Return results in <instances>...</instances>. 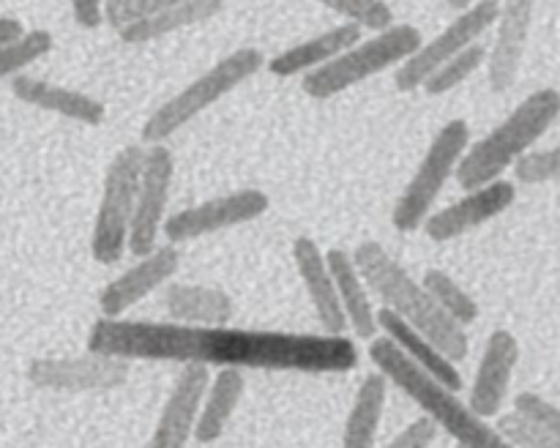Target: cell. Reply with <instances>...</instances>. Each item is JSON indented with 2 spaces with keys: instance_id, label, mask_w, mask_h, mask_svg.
Segmentation results:
<instances>
[{
  "instance_id": "cell-1",
  "label": "cell",
  "mask_w": 560,
  "mask_h": 448,
  "mask_svg": "<svg viewBox=\"0 0 560 448\" xmlns=\"http://www.w3.org/2000/svg\"><path fill=\"white\" fill-rule=\"evenodd\" d=\"M88 353L120 361H175V364L235 366V369L339 375L359 366V347L348 337L252 328H202L180 322L107 320L98 317L88 333Z\"/></svg>"
},
{
  "instance_id": "cell-2",
  "label": "cell",
  "mask_w": 560,
  "mask_h": 448,
  "mask_svg": "<svg viewBox=\"0 0 560 448\" xmlns=\"http://www.w3.org/2000/svg\"><path fill=\"white\" fill-rule=\"evenodd\" d=\"M353 260L355 266H359L361 276H364L366 287H370V293L381 300L383 309H388L392 315H397L399 320H405L408 326H413L416 331L424 333V337L430 339L441 353H446L454 364L468 358V331H465L463 326H457L452 317L443 315V309L432 300V295L427 293L424 284L416 282V279L405 271L402 262L394 260V257L388 255V249L381 240H361L353 249Z\"/></svg>"
},
{
  "instance_id": "cell-3",
  "label": "cell",
  "mask_w": 560,
  "mask_h": 448,
  "mask_svg": "<svg viewBox=\"0 0 560 448\" xmlns=\"http://www.w3.org/2000/svg\"><path fill=\"white\" fill-rule=\"evenodd\" d=\"M370 358L377 372L386 375V380L397 386L405 397L413 399L424 410L427 418L438 429L446 432L459 448H512L490 421L476 415L474 408L457 397L454 388L419 369L392 339H375L370 344Z\"/></svg>"
},
{
  "instance_id": "cell-4",
  "label": "cell",
  "mask_w": 560,
  "mask_h": 448,
  "mask_svg": "<svg viewBox=\"0 0 560 448\" xmlns=\"http://www.w3.org/2000/svg\"><path fill=\"white\" fill-rule=\"evenodd\" d=\"M560 118V91L539 87L523 104L512 109L495 129L468 148L457 167V180L465 191L485 189L501 180L509 167H517L523 156L534 151L536 142Z\"/></svg>"
},
{
  "instance_id": "cell-5",
  "label": "cell",
  "mask_w": 560,
  "mask_h": 448,
  "mask_svg": "<svg viewBox=\"0 0 560 448\" xmlns=\"http://www.w3.org/2000/svg\"><path fill=\"white\" fill-rule=\"evenodd\" d=\"M266 58L257 47H241L235 52L224 55L222 60L211 66L208 71H202L195 82L184 87L180 93H175L170 102H164L162 107H156L151 113V118L142 123L140 140L151 145H164L175 131L184 129L186 123L197 118L200 113H206L208 107H213L217 102H222L228 93H233L241 82H246L249 76H255L262 69Z\"/></svg>"
},
{
  "instance_id": "cell-6",
  "label": "cell",
  "mask_w": 560,
  "mask_h": 448,
  "mask_svg": "<svg viewBox=\"0 0 560 448\" xmlns=\"http://www.w3.org/2000/svg\"><path fill=\"white\" fill-rule=\"evenodd\" d=\"M421 44H424V38H421L419 27L405 25V22L394 25L392 31L364 38V42L355 44L353 49L339 55L328 66L306 74L304 82H301V91L315 98V102H328V98L339 96L348 87L361 85V82L392 69V66L399 69L405 60L419 52Z\"/></svg>"
},
{
  "instance_id": "cell-7",
  "label": "cell",
  "mask_w": 560,
  "mask_h": 448,
  "mask_svg": "<svg viewBox=\"0 0 560 448\" xmlns=\"http://www.w3.org/2000/svg\"><path fill=\"white\" fill-rule=\"evenodd\" d=\"M145 151L148 148L142 145H126L107 164L102 200H98L96 222H93L91 235V255L98 266H113L129 249Z\"/></svg>"
},
{
  "instance_id": "cell-8",
  "label": "cell",
  "mask_w": 560,
  "mask_h": 448,
  "mask_svg": "<svg viewBox=\"0 0 560 448\" xmlns=\"http://www.w3.org/2000/svg\"><path fill=\"white\" fill-rule=\"evenodd\" d=\"M470 148V126L468 120L457 118L448 120L435 134L432 145L427 148L424 158L419 162L416 173L410 175L408 186L399 194L397 205L392 211V224L399 233H416L424 227L427 219L432 216L438 194L448 184L452 175H457L459 162Z\"/></svg>"
},
{
  "instance_id": "cell-9",
  "label": "cell",
  "mask_w": 560,
  "mask_h": 448,
  "mask_svg": "<svg viewBox=\"0 0 560 448\" xmlns=\"http://www.w3.org/2000/svg\"><path fill=\"white\" fill-rule=\"evenodd\" d=\"M503 3L495 0H481V3L468 5L463 14L454 16L435 38L421 44L419 52L413 58L405 60L402 66L394 74V85L402 93H413L419 87H424V82L435 74L441 66H446L448 60H454L457 55H463L465 49H470L474 44H479V38L490 31L492 25H498L501 20Z\"/></svg>"
},
{
  "instance_id": "cell-10",
  "label": "cell",
  "mask_w": 560,
  "mask_h": 448,
  "mask_svg": "<svg viewBox=\"0 0 560 448\" xmlns=\"http://www.w3.org/2000/svg\"><path fill=\"white\" fill-rule=\"evenodd\" d=\"M271 208V197L260 189H241L219 194L213 200L200 202L195 208L173 213L164 222V238L167 244L178 246L184 240L206 238V235L222 233V229L238 227V224L255 222Z\"/></svg>"
},
{
  "instance_id": "cell-11",
  "label": "cell",
  "mask_w": 560,
  "mask_h": 448,
  "mask_svg": "<svg viewBox=\"0 0 560 448\" xmlns=\"http://www.w3.org/2000/svg\"><path fill=\"white\" fill-rule=\"evenodd\" d=\"M175 158L167 145H151L145 151V164H142L140 191H137L135 222H131L129 251L142 257L153 255L159 249L156 240L164 233L167 222V202L170 189H173Z\"/></svg>"
},
{
  "instance_id": "cell-12",
  "label": "cell",
  "mask_w": 560,
  "mask_h": 448,
  "mask_svg": "<svg viewBox=\"0 0 560 448\" xmlns=\"http://www.w3.org/2000/svg\"><path fill=\"white\" fill-rule=\"evenodd\" d=\"M25 375L31 386L44 388V391L93 393L115 391L129 382L131 366L129 361L88 353L77 358H33Z\"/></svg>"
},
{
  "instance_id": "cell-13",
  "label": "cell",
  "mask_w": 560,
  "mask_h": 448,
  "mask_svg": "<svg viewBox=\"0 0 560 448\" xmlns=\"http://www.w3.org/2000/svg\"><path fill=\"white\" fill-rule=\"evenodd\" d=\"M211 386V372L202 364H186L167 393L156 429L151 435V448H186L195 437L200 421L202 399Z\"/></svg>"
},
{
  "instance_id": "cell-14",
  "label": "cell",
  "mask_w": 560,
  "mask_h": 448,
  "mask_svg": "<svg viewBox=\"0 0 560 448\" xmlns=\"http://www.w3.org/2000/svg\"><path fill=\"white\" fill-rule=\"evenodd\" d=\"M517 200V186L512 180H495V184L485 186V189L468 191L463 200H457L454 205L435 211L424 222V235L435 244H446V240L459 238V235H468L474 229H479L481 224H487L490 219L501 216L506 208L514 205Z\"/></svg>"
},
{
  "instance_id": "cell-15",
  "label": "cell",
  "mask_w": 560,
  "mask_h": 448,
  "mask_svg": "<svg viewBox=\"0 0 560 448\" xmlns=\"http://www.w3.org/2000/svg\"><path fill=\"white\" fill-rule=\"evenodd\" d=\"M520 355H523V350H520L517 337L512 331L498 328V331L490 333L468 399L476 415H481L487 421L501 415L503 402L509 397V388H512L514 369L520 364Z\"/></svg>"
},
{
  "instance_id": "cell-16",
  "label": "cell",
  "mask_w": 560,
  "mask_h": 448,
  "mask_svg": "<svg viewBox=\"0 0 560 448\" xmlns=\"http://www.w3.org/2000/svg\"><path fill=\"white\" fill-rule=\"evenodd\" d=\"M178 246H159L153 255L142 257L140 262H135L129 271H124L118 279H113V282L98 293V309H102V317H107V320H120V315H126L131 306L140 304L145 295H151L153 290L167 284L170 279L178 273Z\"/></svg>"
},
{
  "instance_id": "cell-17",
  "label": "cell",
  "mask_w": 560,
  "mask_h": 448,
  "mask_svg": "<svg viewBox=\"0 0 560 448\" xmlns=\"http://www.w3.org/2000/svg\"><path fill=\"white\" fill-rule=\"evenodd\" d=\"M534 9L530 0H509L501 9L495 42L487 55V80L492 93L512 91L523 69L525 49H528L530 27H534Z\"/></svg>"
},
{
  "instance_id": "cell-18",
  "label": "cell",
  "mask_w": 560,
  "mask_h": 448,
  "mask_svg": "<svg viewBox=\"0 0 560 448\" xmlns=\"http://www.w3.org/2000/svg\"><path fill=\"white\" fill-rule=\"evenodd\" d=\"M293 262L301 276V284H304L306 295H310L312 306H315L323 331L328 337H345L350 326L348 317H345L342 300H339L337 282H334L331 268H328L326 251L320 249L315 238L299 235L293 240Z\"/></svg>"
},
{
  "instance_id": "cell-19",
  "label": "cell",
  "mask_w": 560,
  "mask_h": 448,
  "mask_svg": "<svg viewBox=\"0 0 560 448\" xmlns=\"http://www.w3.org/2000/svg\"><path fill=\"white\" fill-rule=\"evenodd\" d=\"M11 93L20 98L22 104L31 107L47 109V113L63 115V118L77 120L85 126H102L107 118V107L98 98L88 96L82 91H71V87L55 85V82L38 80V76L20 74L11 80Z\"/></svg>"
},
{
  "instance_id": "cell-20",
  "label": "cell",
  "mask_w": 560,
  "mask_h": 448,
  "mask_svg": "<svg viewBox=\"0 0 560 448\" xmlns=\"http://www.w3.org/2000/svg\"><path fill=\"white\" fill-rule=\"evenodd\" d=\"M364 31H359L350 22L331 27V31L320 33L315 38H306V42L293 44L284 52H279L277 58L268 60V71L273 76H295V74H312V71L323 69L331 60H337L339 55H345L348 49H353L355 44L364 42Z\"/></svg>"
},
{
  "instance_id": "cell-21",
  "label": "cell",
  "mask_w": 560,
  "mask_h": 448,
  "mask_svg": "<svg viewBox=\"0 0 560 448\" xmlns=\"http://www.w3.org/2000/svg\"><path fill=\"white\" fill-rule=\"evenodd\" d=\"M164 309L180 326L224 328L235 317V304L224 290L208 284L173 282L164 290Z\"/></svg>"
},
{
  "instance_id": "cell-22",
  "label": "cell",
  "mask_w": 560,
  "mask_h": 448,
  "mask_svg": "<svg viewBox=\"0 0 560 448\" xmlns=\"http://www.w3.org/2000/svg\"><path fill=\"white\" fill-rule=\"evenodd\" d=\"M326 260L328 268H331L334 282H337V293L339 300H342L350 331L359 339H364V342H370V339L375 342L377 331H381V326H377V311L370 300V287H366L364 276H361L359 266H355L353 251L348 255L345 249H328Z\"/></svg>"
},
{
  "instance_id": "cell-23",
  "label": "cell",
  "mask_w": 560,
  "mask_h": 448,
  "mask_svg": "<svg viewBox=\"0 0 560 448\" xmlns=\"http://www.w3.org/2000/svg\"><path fill=\"white\" fill-rule=\"evenodd\" d=\"M377 326L386 331V339H392V342L397 344V347L402 350V353L408 355L419 369H424L427 375H432L435 380L446 382V386L454 388V391L463 388V375H459L457 364H454L446 353H441V350H438L424 333H419L413 326L399 320V317L392 315L388 309L377 311Z\"/></svg>"
},
{
  "instance_id": "cell-24",
  "label": "cell",
  "mask_w": 560,
  "mask_h": 448,
  "mask_svg": "<svg viewBox=\"0 0 560 448\" xmlns=\"http://www.w3.org/2000/svg\"><path fill=\"white\" fill-rule=\"evenodd\" d=\"M244 372L235 369V366H224V369L217 372V377H211V386H208L206 399H202L200 421H197L195 429V440L200 446H211L224 435L241 399H244Z\"/></svg>"
},
{
  "instance_id": "cell-25",
  "label": "cell",
  "mask_w": 560,
  "mask_h": 448,
  "mask_svg": "<svg viewBox=\"0 0 560 448\" xmlns=\"http://www.w3.org/2000/svg\"><path fill=\"white\" fill-rule=\"evenodd\" d=\"M386 375L381 372H370L361 380L359 391H355L353 408H350L348 418H345V432L339 448H375L377 429H381L383 410H386L388 399Z\"/></svg>"
},
{
  "instance_id": "cell-26",
  "label": "cell",
  "mask_w": 560,
  "mask_h": 448,
  "mask_svg": "<svg viewBox=\"0 0 560 448\" xmlns=\"http://www.w3.org/2000/svg\"><path fill=\"white\" fill-rule=\"evenodd\" d=\"M222 9V0H173V3L164 11H159L156 16L129 27V31L118 33V36L124 44L156 42V38L170 36V33L184 31V27L197 25V22L211 20V16H217Z\"/></svg>"
},
{
  "instance_id": "cell-27",
  "label": "cell",
  "mask_w": 560,
  "mask_h": 448,
  "mask_svg": "<svg viewBox=\"0 0 560 448\" xmlns=\"http://www.w3.org/2000/svg\"><path fill=\"white\" fill-rule=\"evenodd\" d=\"M421 284H424L427 293L432 295V300L441 306L443 315L452 317L457 326L465 328L470 326V322L479 320V304L474 300V295H470L468 290L459 287L446 271L430 268V271L424 273V279H421Z\"/></svg>"
},
{
  "instance_id": "cell-28",
  "label": "cell",
  "mask_w": 560,
  "mask_h": 448,
  "mask_svg": "<svg viewBox=\"0 0 560 448\" xmlns=\"http://www.w3.org/2000/svg\"><path fill=\"white\" fill-rule=\"evenodd\" d=\"M326 9L337 16H345V22L355 25L359 31H370L375 36L394 27V9L383 0H328Z\"/></svg>"
},
{
  "instance_id": "cell-29",
  "label": "cell",
  "mask_w": 560,
  "mask_h": 448,
  "mask_svg": "<svg viewBox=\"0 0 560 448\" xmlns=\"http://www.w3.org/2000/svg\"><path fill=\"white\" fill-rule=\"evenodd\" d=\"M487 55H490V49H487L485 44H474V47L465 49L463 55H457V58L448 60L446 66H441V69L424 82V91L430 93V96H446L454 87L463 85L468 76H474L476 71H479V66H487Z\"/></svg>"
},
{
  "instance_id": "cell-30",
  "label": "cell",
  "mask_w": 560,
  "mask_h": 448,
  "mask_svg": "<svg viewBox=\"0 0 560 448\" xmlns=\"http://www.w3.org/2000/svg\"><path fill=\"white\" fill-rule=\"evenodd\" d=\"M52 49V33L49 31H27L20 42L9 44L0 49V80H14L22 74V69L33 63V60L44 58Z\"/></svg>"
},
{
  "instance_id": "cell-31",
  "label": "cell",
  "mask_w": 560,
  "mask_h": 448,
  "mask_svg": "<svg viewBox=\"0 0 560 448\" xmlns=\"http://www.w3.org/2000/svg\"><path fill=\"white\" fill-rule=\"evenodd\" d=\"M495 429L512 448H560V443L541 424H536L528 415L509 410L498 415Z\"/></svg>"
},
{
  "instance_id": "cell-32",
  "label": "cell",
  "mask_w": 560,
  "mask_h": 448,
  "mask_svg": "<svg viewBox=\"0 0 560 448\" xmlns=\"http://www.w3.org/2000/svg\"><path fill=\"white\" fill-rule=\"evenodd\" d=\"M173 0H107L104 3V22L113 31L124 33L140 22L151 20L159 11H164Z\"/></svg>"
},
{
  "instance_id": "cell-33",
  "label": "cell",
  "mask_w": 560,
  "mask_h": 448,
  "mask_svg": "<svg viewBox=\"0 0 560 448\" xmlns=\"http://www.w3.org/2000/svg\"><path fill=\"white\" fill-rule=\"evenodd\" d=\"M520 184L525 186H539V184H552L560 180V145L547 148V151H530L528 156H523L514 167Z\"/></svg>"
},
{
  "instance_id": "cell-34",
  "label": "cell",
  "mask_w": 560,
  "mask_h": 448,
  "mask_svg": "<svg viewBox=\"0 0 560 448\" xmlns=\"http://www.w3.org/2000/svg\"><path fill=\"white\" fill-rule=\"evenodd\" d=\"M514 410L528 415V418H534L536 424L545 426V429L560 443V404L550 402V399H545L536 391H523L514 397Z\"/></svg>"
},
{
  "instance_id": "cell-35",
  "label": "cell",
  "mask_w": 560,
  "mask_h": 448,
  "mask_svg": "<svg viewBox=\"0 0 560 448\" xmlns=\"http://www.w3.org/2000/svg\"><path fill=\"white\" fill-rule=\"evenodd\" d=\"M435 435H438V426L432 424L427 415H421V418L410 421V424L383 448H430L432 443H435Z\"/></svg>"
},
{
  "instance_id": "cell-36",
  "label": "cell",
  "mask_w": 560,
  "mask_h": 448,
  "mask_svg": "<svg viewBox=\"0 0 560 448\" xmlns=\"http://www.w3.org/2000/svg\"><path fill=\"white\" fill-rule=\"evenodd\" d=\"M71 16L85 31H96L104 25V3L102 0H74L71 3Z\"/></svg>"
},
{
  "instance_id": "cell-37",
  "label": "cell",
  "mask_w": 560,
  "mask_h": 448,
  "mask_svg": "<svg viewBox=\"0 0 560 448\" xmlns=\"http://www.w3.org/2000/svg\"><path fill=\"white\" fill-rule=\"evenodd\" d=\"M25 25H22L16 16H0V49L9 47V44L20 42L25 36Z\"/></svg>"
},
{
  "instance_id": "cell-38",
  "label": "cell",
  "mask_w": 560,
  "mask_h": 448,
  "mask_svg": "<svg viewBox=\"0 0 560 448\" xmlns=\"http://www.w3.org/2000/svg\"><path fill=\"white\" fill-rule=\"evenodd\" d=\"M457 448H459V446H457Z\"/></svg>"
}]
</instances>
